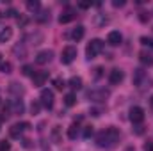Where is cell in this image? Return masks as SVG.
Instances as JSON below:
<instances>
[{"label": "cell", "mask_w": 153, "mask_h": 151, "mask_svg": "<svg viewBox=\"0 0 153 151\" xmlns=\"http://www.w3.org/2000/svg\"><path fill=\"white\" fill-rule=\"evenodd\" d=\"M0 64H2V53H0Z\"/></svg>", "instance_id": "b9f144b4"}, {"label": "cell", "mask_w": 153, "mask_h": 151, "mask_svg": "<svg viewBox=\"0 0 153 151\" xmlns=\"http://www.w3.org/2000/svg\"><path fill=\"white\" fill-rule=\"evenodd\" d=\"M94 71H96V73H94V76L98 78V76H102V71H103V68H96Z\"/></svg>", "instance_id": "74e56055"}, {"label": "cell", "mask_w": 153, "mask_h": 151, "mask_svg": "<svg viewBox=\"0 0 153 151\" xmlns=\"http://www.w3.org/2000/svg\"><path fill=\"white\" fill-rule=\"evenodd\" d=\"M11 150V144L5 142V141H0V151H9Z\"/></svg>", "instance_id": "1f68e13d"}, {"label": "cell", "mask_w": 153, "mask_h": 151, "mask_svg": "<svg viewBox=\"0 0 153 151\" xmlns=\"http://www.w3.org/2000/svg\"><path fill=\"white\" fill-rule=\"evenodd\" d=\"M78 7H80V9H89L91 4H89V2H78Z\"/></svg>", "instance_id": "e575fe53"}, {"label": "cell", "mask_w": 153, "mask_h": 151, "mask_svg": "<svg viewBox=\"0 0 153 151\" xmlns=\"http://www.w3.org/2000/svg\"><path fill=\"white\" fill-rule=\"evenodd\" d=\"M76 59V48L75 46H66L61 53V62L62 64H71Z\"/></svg>", "instance_id": "277c9868"}, {"label": "cell", "mask_w": 153, "mask_h": 151, "mask_svg": "<svg viewBox=\"0 0 153 151\" xmlns=\"http://www.w3.org/2000/svg\"><path fill=\"white\" fill-rule=\"evenodd\" d=\"M119 137H121L119 130H117L116 126H109V128L102 130V132L96 135V146H98V148L111 150V148H114L116 144L119 142Z\"/></svg>", "instance_id": "6da1fadb"}, {"label": "cell", "mask_w": 153, "mask_h": 151, "mask_svg": "<svg viewBox=\"0 0 153 151\" xmlns=\"http://www.w3.org/2000/svg\"><path fill=\"white\" fill-rule=\"evenodd\" d=\"M146 14H148V13H141L139 20H141V21H148V18H150V16H146Z\"/></svg>", "instance_id": "8d00e7d4"}, {"label": "cell", "mask_w": 153, "mask_h": 151, "mask_svg": "<svg viewBox=\"0 0 153 151\" xmlns=\"http://www.w3.org/2000/svg\"><path fill=\"white\" fill-rule=\"evenodd\" d=\"M123 78H125V73H123L121 70H117V68H114V70L109 73V82H111L112 85H119V84L123 82Z\"/></svg>", "instance_id": "9c48e42d"}, {"label": "cell", "mask_w": 153, "mask_h": 151, "mask_svg": "<svg viewBox=\"0 0 153 151\" xmlns=\"http://www.w3.org/2000/svg\"><path fill=\"white\" fill-rule=\"evenodd\" d=\"M87 96H89V100H93V101H103V100H107V98L111 96V93H109L107 89H94V91H91Z\"/></svg>", "instance_id": "8992f818"}, {"label": "cell", "mask_w": 153, "mask_h": 151, "mask_svg": "<svg viewBox=\"0 0 153 151\" xmlns=\"http://www.w3.org/2000/svg\"><path fill=\"white\" fill-rule=\"evenodd\" d=\"M150 107H152V109H153V96H152V98H150Z\"/></svg>", "instance_id": "ab89813d"}, {"label": "cell", "mask_w": 153, "mask_h": 151, "mask_svg": "<svg viewBox=\"0 0 153 151\" xmlns=\"http://www.w3.org/2000/svg\"><path fill=\"white\" fill-rule=\"evenodd\" d=\"M143 78H146V73H144L143 70H135V73H134V84H135V85H141Z\"/></svg>", "instance_id": "7402d4cb"}, {"label": "cell", "mask_w": 153, "mask_h": 151, "mask_svg": "<svg viewBox=\"0 0 153 151\" xmlns=\"http://www.w3.org/2000/svg\"><path fill=\"white\" fill-rule=\"evenodd\" d=\"M139 61L144 64V66H153V55L148 52H141L139 53Z\"/></svg>", "instance_id": "9a60e30c"}, {"label": "cell", "mask_w": 153, "mask_h": 151, "mask_svg": "<svg viewBox=\"0 0 153 151\" xmlns=\"http://www.w3.org/2000/svg\"><path fill=\"white\" fill-rule=\"evenodd\" d=\"M13 53H14V55H16L18 59H23V57L27 55V50H25V46H23V44L20 43V44H16V46L13 48Z\"/></svg>", "instance_id": "ffe728a7"}, {"label": "cell", "mask_w": 153, "mask_h": 151, "mask_svg": "<svg viewBox=\"0 0 153 151\" xmlns=\"http://www.w3.org/2000/svg\"><path fill=\"white\" fill-rule=\"evenodd\" d=\"M53 85H55V89H59V91H62V89L66 87V84H64L62 78H55V80H53Z\"/></svg>", "instance_id": "4316f807"}, {"label": "cell", "mask_w": 153, "mask_h": 151, "mask_svg": "<svg viewBox=\"0 0 153 151\" xmlns=\"http://www.w3.org/2000/svg\"><path fill=\"white\" fill-rule=\"evenodd\" d=\"M91 115H100V109H91Z\"/></svg>", "instance_id": "f35d334b"}, {"label": "cell", "mask_w": 153, "mask_h": 151, "mask_svg": "<svg viewBox=\"0 0 153 151\" xmlns=\"http://www.w3.org/2000/svg\"><path fill=\"white\" fill-rule=\"evenodd\" d=\"M103 52V41L102 39H91L85 46V55L87 59H94L98 53Z\"/></svg>", "instance_id": "7a4b0ae2"}, {"label": "cell", "mask_w": 153, "mask_h": 151, "mask_svg": "<svg viewBox=\"0 0 153 151\" xmlns=\"http://www.w3.org/2000/svg\"><path fill=\"white\" fill-rule=\"evenodd\" d=\"M25 41H29V44H39L41 41H43V36L36 32V34H29V36H25Z\"/></svg>", "instance_id": "d6986e66"}, {"label": "cell", "mask_w": 153, "mask_h": 151, "mask_svg": "<svg viewBox=\"0 0 153 151\" xmlns=\"http://www.w3.org/2000/svg\"><path fill=\"white\" fill-rule=\"evenodd\" d=\"M76 16V11L73 9V7H66L64 11H62V14L59 16V23H70V21H73Z\"/></svg>", "instance_id": "ba28073f"}, {"label": "cell", "mask_w": 153, "mask_h": 151, "mask_svg": "<svg viewBox=\"0 0 153 151\" xmlns=\"http://www.w3.org/2000/svg\"><path fill=\"white\" fill-rule=\"evenodd\" d=\"M11 38H13V29L11 27H5V29L0 30V43H7Z\"/></svg>", "instance_id": "e0dca14e"}, {"label": "cell", "mask_w": 153, "mask_h": 151, "mask_svg": "<svg viewBox=\"0 0 153 151\" xmlns=\"http://www.w3.org/2000/svg\"><path fill=\"white\" fill-rule=\"evenodd\" d=\"M52 137H53V142H59V126H53Z\"/></svg>", "instance_id": "d6a6232c"}, {"label": "cell", "mask_w": 153, "mask_h": 151, "mask_svg": "<svg viewBox=\"0 0 153 151\" xmlns=\"http://www.w3.org/2000/svg\"><path fill=\"white\" fill-rule=\"evenodd\" d=\"M27 9H29V11H38L39 9V2L38 0H34V2L29 0V2H27Z\"/></svg>", "instance_id": "484cf974"}, {"label": "cell", "mask_w": 153, "mask_h": 151, "mask_svg": "<svg viewBox=\"0 0 153 151\" xmlns=\"http://www.w3.org/2000/svg\"><path fill=\"white\" fill-rule=\"evenodd\" d=\"M64 103H66L68 107H73V105L76 103V96L73 94V93H70V94H66V96H64Z\"/></svg>", "instance_id": "cb8c5ba5"}, {"label": "cell", "mask_w": 153, "mask_h": 151, "mask_svg": "<svg viewBox=\"0 0 153 151\" xmlns=\"http://www.w3.org/2000/svg\"><path fill=\"white\" fill-rule=\"evenodd\" d=\"M41 105L45 109H48V110L53 107V93L50 89H43L41 91Z\"/></svg>", "instance_id": "5b68a950"}, {"label": "cell", "mask_w": 153, "mask_h": 151, "mask_svg": "<svg viewBox=\"0 0 153 151\" xmlns=\"http://www.w3.org/2000/svg\"><path fill=\"white\" fill-rule=\"evenodd\" d=\"M52 57H53L52 50H43V52H39L38 55H36V62L38 64H48L52 61Z\"/></svg>", "instance_id": "30bf717a"}, {"label": "cell", "mask_w": 153, "mask_h": 151, "mask_svg": "<svg viewBox=\"0 0 153 151\" xmlns=\"http://www.w3.org/2000/svg\"><path fill=\"white\" fill-rule=\"evenodd\" d=\"M39 109H41V103H38V101H34L30 105V112L32 114H39Z\"/></svg>", "instance_id": "f546056e"}, {"label": "cell", "mask_w": 153, "mask_h": 151, "mask_svg": "<svg viewBox=\"0 0 153 151\" xmlns=\"http://www.w3.org/2000/svg\"><path fill=\"white\" fill-rule=\"evenodd\" d=\"M112 5H114V7H123V5H125V0H114Z\"/></svg>", "instance_id": "d590c367"}, {"label": "cell", "mask_w": 153, "mask_h": 151, "mask_svg": "<svg viewBox=\"0 0 153 151\" xmlns=\"http://www.w3.org/2000/svg\"><path fill=\"white\" fill-rule=\"evenodd\" d=\"M29 128H30L29 123H14V124L9 128V135H11L13 139H20V137L23 135V132L29 130Z\"/></svg>", "instance_id": "3957f363"}, {"label": "cell", "mask_w": 153, "mask_h": 151, "mask_svg": "<svg viewBox=\"0 0 153 151\" xmlns=\"http://www.w3.org/2000/svg\"><path fill=\"white\" fill-rule=\"evenodd\" d=\"M68 85H70L73 91L82 89V78H80V76H71V78H70V82H68Z\"/></svg>", "instance_id": "ac0fdd59"}, {"label": "cell", "mask_w": 153, "mask_h": 151, "mask_svg": "<svg viewBox=\"0 0 153 151\" xmlns=\"http://www.w3.org/2000/svg\"><path fill=\"white\" fill-rule=\"evenodd\" d=\"M130 121L134 124H141L144 121V110L141 107H132L130 109Z\"/></svg>", "instance_id": "52a82bcc"}, {"label": "cell", "mask_w": 153, "mask_h": 151, "mask_svg": "<svg viewBox=\"0 0 153 151\" xmlns=\"http://www.w3.org/2000/svg\"><path fill=\"white\" fill-rule=\"evenodd\" d=\"M36 21L38 23H46V21H50V11L48 9H43L41 13L36 14Z\"/></svg>", "instance_id": "2e32d148"}, {"label": "cell", "mask_w": 153, "mask_h": 151, "mask_svg": "<svg viewBox=\"0 0 153 151\" xmlns=\"http://www.w3.org/2000/svg\"><path fill=\"white\" fill-rule=\"evenodd\" d=\"M84 34H85V27H84V25H76L75 29L71 30V34H70V39L80 41V39L84 38Z\"/></svg>", "instance_id": "5bb4252c"}, {"label": "cell", "mask_w": 153, "mask_h": 151, "mask_svg": "<svg viewBox=\"0 0 153 151\" xmlns=\"http://www.w3.org/2000/svg\"><path fill=\"white\" fill-rule=\"evenodd\" d=\"M76 135H78V123H73V124L68 128V137H70V139H76Z\"/></svg>", "instance_id": "603a6c76"}, {"label": "cell", "mask_w": 153, "mask_h": 151, "mask_svg": "<svg viewBox=\"0 0 153 151\" xmlns=\"http://www.w3.org/2000/svg\"><path fill=\"white\" fill-rule=\"evenodd\" d=\"M141 43H143L144 46H148V48H153V38H146V36H143V38H141Z\"/></svg>", "instance_id": "83f0119b"}, {"label": "cell", "mask_w": 153, "mask_h": 151, "mask_svg": "<svg viewBox=\"0 0 153 151\" xmlns=\"http://www.w3.org/2000/svg\"><path fill=\"white\" fill-rule=\"evenodd\" d=\"M22 73H23V75H27V76H32L36 71H34V66H29V64H27V66H23V68H22Z\"/></svg>", "instance_id": "d4e9b609"}, {"label": "cell", "mask_w": 153, "mask_h": 151, "mask_svg": "<svg viewBox=\"0 0 153 151\" xmlns=\"http://www.w3.org/2000/svg\"><path fill=\"white\" fill-rule=\"evenodd\" d=\"M144 151H153V142L152 141H148V142H144V148H143Z\"/></svg>", "instance_id": "836d02e7"}, {"label": "cell", "mask_w": 153, "mask_h": 151, "mask_svg": "<svg viewBox=\"0 0 153 151\" xmlns=\"http://www.w3.org/2000/svg\"><path fill=\"white\" fill-rule=\"evenodd\" d=\"M0 70H2L4 73H11L13 66H11V62H2V64H0Z\"/></svg>", "instance_id": "f1b7e54d"}, {"label": "cell", "mask_w": 153, "mask_h": 151, "mask_svg": "<svg viewBox=\"0 0 153 151\" xmlns=\"http://www.w3.org/2000/svg\"><path fill=\"white\" fill-rule=\"evenodd\" d=\"M121 41H123L121 32H117V30L109 32V36H107V43H109L111 46H117V44H121Z\"/></svg>", "instance_id": "4fadbf2b"}, {"label": "cell", "mask_w": 153, "mask_h": 151, "mask_svg": "<svg viewBox=\"0 0 153 151\" xmlns=\"http://www.w3.org/2000/svg\"><path fill=\"white\" fill-rule=\"evenodd\" d=\"M93 135V126H85L84 128V139H89Z\"/></svg>", "instance_id": "4dcf8cb0"}, {"label": "cell", "mask_w": 153, "mask_h": 151, "mask_svg": "<svg viewBox=\"0 0 153 151\" xmlns=\"http://www.w3.org/2000/svg\"><path fill=\"white\" fill-rule=\"evenodd\" d=\"M9 91H11L13 94H16L18 98H20V96H22V94L25 93V89H23V87H22L20 84H16V82H13V84L9 85Z\"/></svg>", "instance_id": "44dd1931"}, {"label": "cell", "mask_w": 153, "mask_h": 151, "mask_svg": "<svg viewBox=\"0 0 153 151\" xmlns=\"http://www.w3.org/2000/svg\"><path fill=\"white\" fill-rule=\"evenodd\" d=\"M48 80V71H36L34 75H32V82H34V85L36 87H41V85H45V82Z\"/></svg>", "instance_id": "8fae6325"}, {"label": "cell", "mask_w": 153, "mask_h": 151, "mask_svg": "<svg viewBox=\"0 0 153 151\" xmlns=\"http://www.w3.org/2000/svg\"><path fill=\"white\" fill-rule=\"evenodd\" d=\"M125 151H135V150H134V148H126Z\"/></svg>", "instance_id": "60d3db41"}, {"label": "cell", "mask_w": 153, "mask_h": 151, "mask_svg": "<svg viewBox=\"0 0 153 151\" xmlns=\"http://www.w3.org/2000/svg\"><path fill=\"white\" fill-rule=\"evenodd\" d=\"M23 101L20 100V98H16V100H11L9 101V110L13 114H23Z\"/></svg>", "instance_id": "7c38bea8"}]
</instances>
